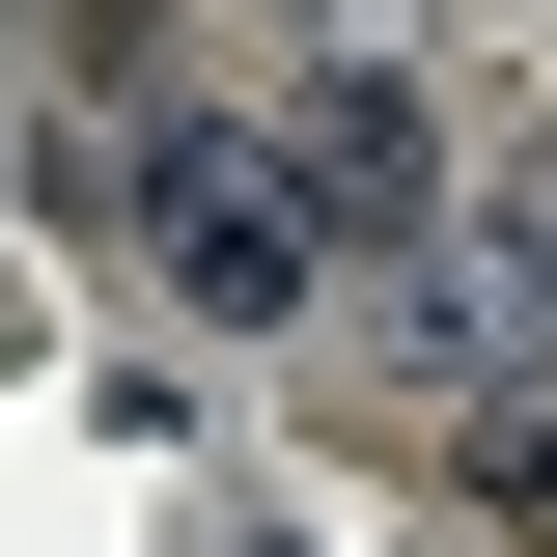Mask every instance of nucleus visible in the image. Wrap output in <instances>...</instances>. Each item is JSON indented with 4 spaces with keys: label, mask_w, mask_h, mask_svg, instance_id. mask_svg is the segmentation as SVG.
I'll return each mask as SVG.
<instances>
[{
    "label": "nucleus",
    "mask_w": 557,
    "mask_h": 557,
    "mask_svg": "<svg viewBox=\"0 0 557 557\" xmlns=\"http://www.w3.org/2000/svg\"><path fill=\"white\" fill-rule=\"evenodd\" d=\"M139 278L223 307V335H307V307H335V196H307V139H278V112H139Z\"/></svg>",
    "instance_id": "obj_1"
},
{
    "label": "nucleus",
    "mask_w": 557,
    "mask_h": 557,
    "mask_svg": "<svg viewBox=\"0 0 557 557\" xmlns=\"http://www.w3.org/2000/svg\"><path fill=\"white\" fill-rule=\"evenodd\" d=\"M278 139H307V196H335V223H446V112H418V57H391V28H335Z\"/></svg>",
    "instance_id": "obj_2"
},
{
    "label": "nucleus",
    "mask_w": 557,
    "mask_h": 557,
    "mask_svg": "<svg viewBox=\"0 0 557 557\" xmlns=\"http://www.w3.org/2000/svg\"><path fill=\"white\" fill-rule=\"evenodd\" d=\"M0 362H28V278H0Z\"/></svg>",
    "instance_id": "obj_4"
},
{
    "label": "nucleus",
    "mask_w": 557,
    "mask_h": 557,
    "mask_svg": "<svg viewBox=\"0 0 557 557\" xmlns=\"http://www.w3.org/2000/svg\"><path fill=\"white\" fill-rule=\"evenodd\" d=\"M418 474L502 502V530H557V391H446V418H418Z\"/></svg>",
    "instance_id": "obj_3"
},
{
    "label": "nucleus",
    "mask_w": 557,
    "mask_h": 557,
    "mask_svg": "<svg viewBox=\"0 0 557 557\" xmlns=\"http://www.w3.org/2000/svg\"><path fill=\"white\" fill-rule=\"evenodd\" d=\"M223 557H307V530H223Z\"/></svg>",
    "instance_id": "obj_5"
}]
</instances>
